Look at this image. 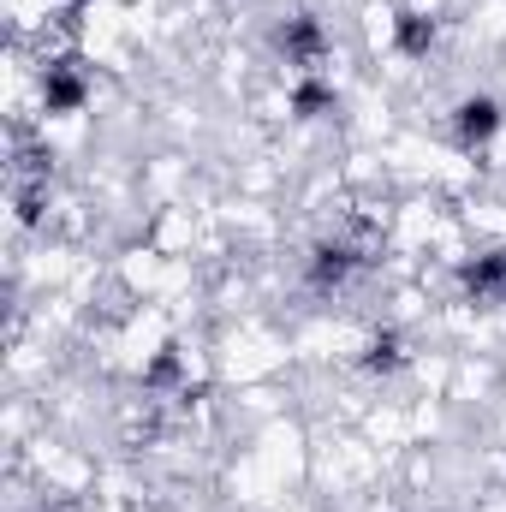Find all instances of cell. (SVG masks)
<instances>
[{
	"label": "cell",
	"mask_w": 506,
	"mask_h": 512,
	"mask_svg": "<svg viewBox=\"0 0 506 512\" xmlns=\"http://www.w3.org/2000/svg\"><path fill=\"white\" fill-rule=\"evenodd\" d=\"M459 126H465V137H489L495 131V102H465L459 108Z\"/></svg>",
	"instance_id": "obj_1"
}]
</instances>
